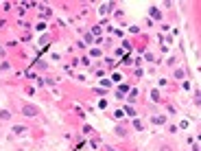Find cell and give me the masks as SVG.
<instances>
[{
  "instance_id": "cell-3",
  "label": "cell",
  "mask_w": 201,
  "mask_h": 151,
  "mask_svg": "<svg viewBox=\"0 0 201 151\" xmlns=\"http://www.w3.org/2000/svg\"><path fill=\"white\" fill-rule=\"evenodd\" d=\"M22 131H26V127H22V125H15L13 127V134H22Z\"/></svg>"
},
{
  "instance_id": "cell-4",
  "label": "cell",
  "mask_w": 201,
  "mask_h": 151,
  "mask_svg": "<svg viewBox=\"0 0 201 151\" xmlns=\"http://www.w3.org/2000/svg\"><path fill=\"white\" fill-rule=\"evenodd\" d=\"M151 15H153V18H158V20H160V18H162V13H160V11H158V9H155V7L151 9Z\"/></svg>"
},
{
  "instance_id": "cell-5",
  "label": "cell",
  "mask_w": 201,
  "mask_h": 151,
  "mask_svg": "<svg viewBox=\"0 0 201 151\" xmlns=\"http://www.w3.org/2000/svg\"><path fill=\"white\" fill-rule=\"evenodd\" d=\"M112 7H114V5H103V7H101V13H107Z\"/></svg>"
},
{
  "instance_id": "cell-2",
  "label": "cell",
  "mask_w": 201,
  "mask_h": 151,
  "mask_svg": "<svg viewBox=\"0 0 201 151\" xmlns=\"http://www.w3.org/2000/svg\"><path fill=\"white\" fill-rule=\"evenodd\" d=\"M0 118H2V120H9V118H11V114H9L7 110H0Z\"/></svg>"
},
{
  "instance_id": "cell-6",
  "label": "cell",
  "mask_w": 201,
  "mask_h": 151,
  "mask_svg": "<svg viewBox=\"0 0 201 151\" xmlns=\"http://www.w3.org/2000/svg\"><path fill=\"white\" fill-rule=\"evenodd\" d=\"M164 120H166L164 116H153V123H158V125H160V123H164Z\"/></svg>"
},
{
  "instance_id": "cell-1",
  "label": "cell",
  "mask_w": 201,
  "mask_h": 151,
  "mask_svg": "<svg viewBox=\"0 0 201 151\" xmlns=\"http://www.w3.org/2000/svg\"><path fill=\"white\" fill-rule=\"evenodd\" d=\"M22 114L29 116V118H35V116L40 114V110L35 107V105H24V107H22Z\"/></svg>"
},
{
  "instance_id": "cell-7",
  "label": "cell",
  "mask_w": 201,
  "mask_h": 151,
  "mask_svg": "<svg viewBox=\"0 0 201 151\" xmlns=\"http://www.w3.org/2000/svg\"><path fill=\"white\" fill-rule=\"evenodd\" d=\"M105 151H116V149L114 147H105Z\"/></svg>"
}]
</instances>
